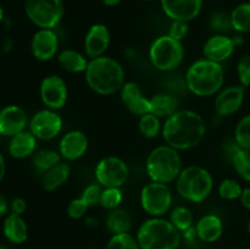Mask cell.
Returning <instances> with one entry per match:
<instances>
[{
  "label": "cell",
  "instance_id": "obj_20",
  "mask_svg": "<svg viewBox=\"0 0 250 249\" xmlns=\"http://www.w3.org/2000/svg\"><path fill=\"white\" fill-rule=\"evenodd\" d=\"M198 238L205 243H214L224 233V222L215 214H208L200 217L195 225Z\"/></svg>",
  "mask_w": 250,
  "mask_h": 249
},
{
  "label": "cell",
  "instance_id": "obj_34",
  "mask_svg": "<svg viewBox=\"0 0 250 249\" xmlns=\"http://www.w3.org/2000/svg\"><path fill=\"white\" fill-rule=\"evenodd\" d=\"M122 200H124V194H122L121 188H103L99 204L102 205L104 209L114 210L120 207Z\"/></svg>",
  "mask_w": 250,
  "mask_h": 249
},
{
  "label": "cell",
  "instance_id": "obj_18",
  "mask_svg": "<svg viewBox=\"0 0 250 249\" xmlns=\"http://www.w3.org/2000/svg\"><path fill=\"white\" fill-rule=\"evenodd\" d=\"M28 117L19 105H9L0 110V134L14 137L26 129Z\"/></svg>",
  "mask_w": 250,
  "mask_h": 249
},
{
  "label": "cell",
  "instance_id": "obj_53",
  "mask_svg": "<svg viewBox=\"0 0 250 249\" xmlns=\"http://www.w3.org/2000/svg\"><path fill=\"white\" fill-rule=\"evenodd\" d=\"M0 249H9V248H6V247H0Z\"/></svg>",
  "mask_w": 250,
  "mask_h": 249
},
{
  "label": "cell",
  "instance_id": "obj_32",
  "mask_svg": "<svg viewBox=\"0 0 250 249\" xmlns=\"http://www.w3.org/2000/svg\"><path fill=\"white\" fill-rule=\"evenodd\" d=\"M219 195L225 200H237L241 199L243 188L238 181L233 178H225L219 185Z\"/></svg>",
  "mask_w": 250,
  "mask_h": 249
},
{
  "label": "cell",
  "instance_id": "obj_12",
  "mask_svg": "<svg viewBox=\"0 0 250 249\" xmlns=\"http://www.w3.org/2000/svg\"><path fill=\"white\" fill-rule=\"evenodd\" d=\"M41 99L46 109L60 110L65 106L68 98V89L65 80L58 75L46 76L39 88Z\"/></svg>",
  "mask_w": 250,
  "mask_h": 249
},
{
  "label": "cell",
  "instance_id": "obj_48",
  "mask_svg": "<svg viewBox=\"0 0 250 249\" xmlns=\"http://www.w3.org/2000/svg\"><path fill=\"white\" fill-rule=\"evenodd\" d=\"M84 221H85V225H88V226H90V227H97L98 225V220L95 219V217H92V216H87L84 219Z\"/></svg>",
  "mask_w": 250,
  "mask_h": 249
},
{
  "label": "cell",
  "instance_id": "obj_16",
  "mask_svg": "<svg viewBox=\"0 0 250 249\" xmlns=\"http://www.w3.org/2000/svg\"><path fill=\"white\" fill-rule=\"evenodd\" d=\"M89 141L84 132L72 129L63 134L59 143V153L66 161H76L82 158L88 150Z\"/></svg>",
  "mask_w": 250,
  "mask_h": 249
},
{
  "label": "cell",
  "instance_id": "obj_2",
  "mask_svg": "<svg viewBox=\"0 0 250 249\" xmlns=\"http://www.w3.org/2000/svg\"><path fill=\"white\" fill-rule=\"evenodd\" d=\"M88 87L100 95H111L125 84V70L121 63L110 56L90 59L84 72Z\"/></svg>",
  "mask_w": 250,
  "mask_h": 249
},
{
  "label": "cell",
  "instance_id": "obj_23",
  "mask_svg": "<svg viewBox=\"0 0 250 249\" xmlns=\"http://www.w3.org/2000/svg\"><path fill=\"white\" fill-rule=\"evenodd\" d=\"M71 173V167L67 163L61 161L58 165L51 167L46 172H44L43 180H42V185L43 188L48 192H54L58 188H60L66 181L68 180Z\"/></svg>",
  "mask_w": 250,
  "mask_h": 249
},
{
  "label": "cell",
  "instance_id": "obj_45",
  "mask_svg": "<svg viewBox=\"0 0 250 249\" xmlns=\"http://www.w3.org/2000/svg\"><path fill=\"white\" fill-rule=\"evenodd\" d=\"M239 200L246 209L250 210V187L243 188V193H242V197Z\"/></svg>",
  "mask_w": 250,
  "mask_h": 249
},
{
  "label": "cell",
  "instance_id": "obj_14",
  "mask_svg": "<svg viewBox=\"0 0 250 249\" xmlns=\"http://www.w3.org/2000/svg\"><path fill=\"white\" fill-rule=\"evenodd\" d=\"M160 5L172 21L190 22L202 12L203 0H160Z\"/></svg>",
  "mask_w": 250,
  "mask_h": 249
},
{
  "label": "cell",
  "instance_id": "obj_30",
  "mask_svg": "<svg viewBox=\"0 0 250 249\" xmlns=\"http://www.w3.org/2000/svg\"><path fill=\"white\" fill-rule=\"evenodd\" d=\"M138 127L142 136L146 137V138L148 139L156 138V137L159 136V133L163 132V126H161L160 117L151 114V112L141 116Z\"/></svg>",
  "mask_w": 250,
  "mask_h": 249
},
{
  "label": "cell",
  "instance_id": "obj_13",
  "mask_svg": "<svg viewBox=\"0 0 250 249\" xmlns=\"http://www.w3.org/2000/svg\"><path fill=\"white\" fill-rule=\"evenodd\" d=\"M246 95V88L241 84L222 88L215 99V111L219 116L229 117L242 107Z\"/></svg>",
  "mask_w": 250,
  "mask_h": 249
},
{
  "label": "cell",
  "instance_id": "obj_31",
  "mask_svg": "<svg viewBox=\"0 0 250 249\" xmlns=\"http://www.w3.org/2000/svg\"><path fill=\"white\" fill-rule=\"evenodd\" d=\"M236 172L247 182H250V149L239 148L232 158Z\"/></svg>",
  "mask_w": 250,
  "mask_h": 249
},
{
  "label": "cell",
  "instance_id": "obj_21",
  "mask_svg": "<svg viewBox=\"0 0 250 249\" xmlns=\"http://www.w3.org/2000/svg\"><path fill=\"white\" fill-rule=\"evenodd\" d=\"M37 138L31 131H22L11 137L9 144L10 155L16 159L28 158L36 151Z\"/></svg>",
  "mask_w": 250,
  "mask_h": 249
},
{
  "label": "cell",
  "instance_id": "obj_6",
  "mask_svg": "<svg viewBox=\"0 0 250 249\" xmlns=\"http://www.w3.org/2000/svg\"><path fill=\"white\" fill-rule=\"evenodd\" d=\"M214 188V178L207 168L198 165L187 166L176 180V190L183 199L202 203L208 199Z\"/></svg>",
  "mask_w": 250,
  "mask_h": 249
},
{
  "label": "cell",
  "instance_id": "obj_11",
  "mask_svg": "<svg viewBox=\"0 0 250 249\" xmlns=\"http://www.w3.org/2000/svg\"><path fill=\"white\" fill-rule=\"evenodd\" d=\"M63 122L60 115L51 109L39 110L29 121V131L41 141H51L62 131Z\"/></svg>",
  "mask_w": 250,
  "mask_h": 249
},
{
  "label": "cell",
  "instance_id": "obj_27",
  "mask_svg": "<svg viewBox=\"0 0 250 249\" xmlns=\"http://www.w3.org/2000/svg\"><path fill=\"white\" fill-rule=\"evenodd\" d=\"M232 28L238 33L250 32V2H242L237 5L229 14Z\"/></svg>",
  "mask_w": 250,
  "mask_h": 249
},
{
  "label": "cell",
  "instance_id": "obj_50",
  "mask_svg": "<svg viewBox=\"0 0 250 249\" xmlns=\"http://www.w3.org/2000/svg\"><path fill=\"white\" fill-rule=\"evenodd\" d=\"M2 20H4V10H2V7L0 6V23L2 22Z\"/></svg>",
  "mask_w": 250,
  "mask_h": 249
},
{
  "label": "cell",
  "instance_id": "obj_17",
  "mask_svg": "<svg viewBox=\"0 0 250 249\" xmlns=\"http://www.w3.org/2000/svg\"><path fill=\"white\" fill-rule=\"evenodd\" d=\"M111 36L104 23H94L89 27L84 37V53L89 59L104 56L109 49Z\"/></svg>",
  "mask_w": 250,
  "mask_h": 249
},
{
  "label": "cell",
  "instance_id": "obj_40",
  "mask_svg": "<svg viewBox=\"0 0 250 249\" xmlns=\"http://www.w3.org/2000/svg\"><path fill=\"white\" fill-rule=\"evenodd\" d=\"M126 106L131 114L137 115V116H143V115L150 112V99L146 98L144 95H141Z\"/></svg>",
  "mask_w": 250,
  "mask_h": 249
},
{
  "label": "cell",
  "instance_id": "obj_5",
  "mask_svg": "<svg viewBox=\"0 0 250 249\" xmlns=\"http://www.w3.org/2000/svg\"><path fill=\"white\" fill-rule=\"evenodd\" d=\"M183 170L180 150L167 145H159L149 153L146 161V171L154 182L168 183L177 180Z\"/></svg>",
  "mask_w": 250,
  "mask_h": 249
},
{
  "label": "cell",
  "instance_id": "obj_1",
  "mask_svg": "<svg viewBox=\"0 0 250 249\" xmlns=\"http://www.w3.org/2000/svg\"><path fill=\"white\" fill-rule=\"evenodd\" d=\"M207 132L204 119L193 110H177L163 124V138L177 150H188L203 141Z\"/></svg>",
  "mask_w": 250,
  "mask_h": 249
},
{
  "label": "cell",
  "instance_id": "obj_8",
  "mask_svg": "<svg viewBox=\"0 0 250 249\" xmlns=\"http://www.w3.org/2000/svg\"><path fill=\"white\" fill-rule=\"evenodd\" d=\"M24 12L39 28L54 29L65 14L63 0H24Z\"/></svg>",
  "mask_w": 250,
  "mask_h": 249
},
{
  "label": "cell",
  "instance_id": "obj_15",
  "mask_svg": "<svg viewBox=\"0 0 250 249\" xmlns=\"http://www.w3.org/2000/svg\"><path fill=\"white\" fill-rule=\"evenodd\" d=\"M59 44V37L54 29L39 28L32 38V54L37 60L49 61L58 54Z\"/></svg>",
  "mask_w": 250,
  "mask_h": 249
},
{
  "label": "cell",
  "instance_id": "obj_9",
  "mask_svg": "<svg viewBox=\"0 0 250 249\" xmlns=\"http://www.w3.org/2000/svg\"><path fill=\"white\" fill-rule=\"evenodd\" d=\"M141 205L151 217H163L172 205V192L168 185L151 181L144 186L141 190Z\"/></svg>",
  "mask_w": 250,
  "mask_h": 249
},
{
  "label": "cell",
  "instance_id": "obj_22",
  "mask_svg": "<svg viewBox=\"0 0 250 249\" xmlns=\"http://www.w3.org/2000/svg\"><path fill=\"white\" fill-rule=\"evenodd\" d=\"M4 234L10 242L15 244H21L26 242L28 237V227L21 215L14 214V212L7 215L4 221Z\"/></svg>",
  "mask_w": 250,
  "mask_h": 249
},
{
  "label": "cell",
  "instance_id": "obj_35",
  "mask_svg": "<svg viewBox=\"0 0 250 249\" xmlns=\"http://www.w3.org/2000/svg\"><path fill=\"white\" fill-rule=\"evenodd\" d=\"M233 138L241 148L250 149V114L239 120L234 129Z\"/></svg>",
  "mask_w": 250,
  "mask_h": 249
},
{
  "label": "cell",
  "instance_id": "obj_52",
  "mask_svg": "<svg viewBox=\"0 0 250 249\" xmlns=\"http://www.w3.org/2000/svg\"><path fill=\"white\" fill-rule=\"evenodd\" d=\"M141 1H146V2H151V1H156V0H141Z\"/></svg>",
  "mask_w": 250,
  "mask_h": 249
},
{
  "label": "cell",
  "instance_id": "obj_36",
  "mask_svg": "<svg viewBox=\"0 0 250 249\" xmlns=\"http://www.w3.org/2000/svg\"><path fill=\"white\" fill-rule=\"evenodd\" d=\"M209 26L210 28L216 31L219 34H225L232 28L231 17L224 12H215L210 16Z\"/></svg>",
  "mask_w": 250,
  "mask_h": 249
},
{
  "label": "cell",
  "instance_id": "obj_19",
  "mask_svg": "<svg viewBox=\"0 0 250 249\" xmlns=\"http://www.w3.org/2000/svg\"><path fill=\"white\" fill-rule=\"evenodd\" d=\"M234 49L236 44L232 37L217 33L205 42L203 54L205 59L221 63L231 58L232 54L234 53Z\"/></svg>",
  "mask_w": 250,
  "mask_h": 249
},
{
  "label": "cell",
  "instance_id": "obj_38",
  "mask_svg": "<svg viewBox=\"0 0 250 249\" xmlns=\"http://www.w3.org/2000/svg\"><path fill=\"white\" fill-rule=\"evenodd\" d=\"M237 75H238L239 84L244 88L250 85V54L242 56L237 65Z\"/></svg>",
  "mask_w": 250,
  "mask_h": 249
},
{
  "label": "cell",
  "instance_id": "obj_44",
  "mask_svg": "<svg viewBox=\"0 0 250 249\" xmlns=\"http://www.w3.org/2000/svg\"><path fill=\"white\" fill-rule=\"evenodd\" d=\"M181 236H182V238H185V241L187 242L188 244H194L195 242H197V239H199L198 238V234H197V231H195L194 226L188 228L187 231L182 232Z\"/></svg>",
  "mask_w": 250,
  "mask_h": 249
},
{
  "label": "cell",
  "instance_id": "obj_46",
  "mask_svg": "<svg viewBox=\"0 0 250 249\" xmlns=\"http://www.w3.org/2000/svg\"><path fill=\"white\" fill-rule=\"evenodd\" d=\"M9 203H7L6 198L0 193V216H4L9 211Z\"/></svg>",
  "mask_w": 250,
  "mask_h": 249
},
{
  "label": "cell",
  "instance_id": "obj_3",
  "mask_svg": "<svg viewBox=\"0 0 250 249\" xmlns=\"http://www.w3.org/2000/svg\"><path fill=\"white\" fill-rule=\"evenodd\" d=\"M185 81L187 89L197 97L217 94L225 82L224 67L209 59H200L188 67Z\"/></svg>",
  "mask_w": 250,
  "mask_h": 249
},
{
  "label": "cell",
  "instance_id": "obj_33",
  "mask_svg": "<svg viewBox=\"0 0 250 249\" xmlns=\"http://www.w3.org/2000/svg\"><path fill=\"white\" fill-rule=\"evenodd\" d=\"M106 249H141L138 241L129 232L112 234L106 244Z\"/></svg>",
  "mask_w": 250,
  "mask_h": 249
},
{
  "label": "cell",
  "instance_id": "obj_47",
  "mask_svg": "<svg viewBox=\"0 0 250 249\" xmlns=\"http://www.w3.org/2000/svg\"><path fill=\"white\" fill-rule=\"evenodd\" d=\"M5 171H6V165H5V159L2 156V154L0 153V181L4 178Z\"/></svg>",
  "mask_w": 250,
  "mask_h": 249
},
{
  "label": "cell",
  "instance_id": "obj_39",
  "mask_svg": "<svg viewBox=\"0 0 250 249\" xmlns=\"http://www.w3.org/2000/svg\"><path fill=\"white\" fill-rule=\"evenodd\" d=\"M88 205L82 198H75V199L71 200L67 205V215L73 220H78V219H82V217L85 216L87 214V210H88Z\"/></svg>",
  "mask_w": 250,
  "mask_h": 249
},
{
  "label": "cell",
  "instance_id": "obj_29",
  "mask_svg": "<svg viewBox=\"0 0 250 249\" xmlns=\"http://www.w3.org/2000/svg\"><path fill=\"white\" fill-rule=\"evenodd\" d=\"M170 221L178 231L182 232L187 231L188 228L193 227V221H194V216L190 209L187 207H176L171 210L170 214Z\"/></svg>",
  "mask_w": 250,
  "mask_h": 249
},
{
  "label": "cell",
  "instance_id": "obj_41",
  "mask_svg": "<svg viewBox=\"0 0 250 249\" xmlns=\"http://www.w3.org/2000/svg\"><path fill=\"white\" fill-rule=\"evenodd\" d=\"M120 92H121V100L125 105H128L134 99L143 95L139 85L134 82H125Z\"/></svg>",
  "mask_w": 250,
  "mask_h": 249
},
{
  "label": "cell",
  "instance_id": "obj_28",
  "mask_svg": "<svg viewBox=\"0 0 250 249\" xmlns=\"http://www.w3.org/2000/svg\"><path fill=\"white\" fill-rule=\"evenodd\" d=\"M61 155L59 151L53 150V149H42V150L36 151L33 156V165L41 172H46L61 163Z\"/></svg>",
  "mask_w": 250,
  "mask_h": 249
},
{
  "label": "cell",
  "instance_id": "obj_24",
  "mask_svg": "<svg viewBox=\"0 0 250 249\" xmlns=\"http://www.w3.org/2000/svg\"><path fill=\"white\" fill-rule=\"evenodd\" d=\"M149 99H150V112L160 119L163 117L167 119L177 111L178 100L176 95L171 93H159Z\"/></svg>",
  "mask_w": 250,
  "mask_h": 249
},
{
  "label": "cell",
  "instance_id": "obj_51",
  "mask_svg": "<svg viewBox=\"0 0 250 249\" xmlns=\"http://www.w3.org/2000/svg\"><path fill=\"white\" fill-rule=\"evenodd\" d=\"M248 232H249V234H250V217H249V220H248Z\"/></svg>",
  "mask_w": 250,
  "mask_h": 249
},
{
  "label": "cell",
  "instance_id": "obj_7",
  "mask_svg": "<svg viewBox=\"0 0 250 249\" xmlns=\"http://www.w3.org/2000/svg\"><path fill=\"white\" fill-rule=\"evenodd\" d=\"M149 59L156 70L170 72L176 70L185 59V46L182 42L168 34L154 39L149 48Z\"/></svg>",
  "mask_w": 250,
  "mask_h": 249
},
{
  "label": "cell",
  "instance_id": "obj_49",
  "mask_svg": "<svg viewBox=\"0 0 250 249\" xmlns=\"http://www.w3.org/2000/svg\"><path fill=\"white\" fill-rule=\"evenodd\" d=\"M121 1L122 0H103V4H104L105 6L114 7L116 6V5H119Z\"/></svg>",
  "mask_w": 250,
  "mask_h": 249
},
{
  "label": "cell",
  "instance_id": "obj_10",
  "mask_svg": "<svg viewBox=\"0 0 250 249\" xmlns=\"http://www.w3.org/2000/svg\"><path fill=\"white\" fill-rule=\"evenodd\" d=\"M128 166L119 156H105L95 166V178L103 188H121L128 178Z\"/></svg>",
  "mask_w": 250,
  "mask_h": 249
},
{
  "label": "cell",
  "instance_id": "obj_4",
  "mask_svg": "<svg viewBox=\"0 0 250 249\" xmlns=\"http://www.w3.org/2000/svg\"><path fill=\"white\" fill-rule=\"evenodd\" d=\"M136 238L141 249H177L181 232L164 217H150L138 227Z\"/></svg>",
  "mask_w": 250,
  "mask_h": 249
},
{
  "label": "cell",
  "instance_id": "obj_26",
  "mask_svg": "<svg viewBox=\"0 0 250 249\" xmlns=\"http://www.w3.org/2000/svg\"><path fill=\"white\" fill-rule=\"evenodd\" d=\"M106 228L111 234L126 233L132 228V219L128 212L124 209L116 208L114 210H110L106 216Z\"/></svg>",
  "mask_w": 250,
  "mask_h": 249
},
{
  "label": "cell",
  "instance_id": "obj_25",
  "mask_svg": "<svg viewBox=\"0 0 250 249\" xmlns=\"http://www.w3.org/2000/svg\"><path fill=\"white\" fill-rule=\"evenodd\" d=\"M58 61L63 70L71 73H84L89 62L85 55L73 49H65L59 53Z\"/></svg>",
  "mask_w": 250,
  "mask_h": 249
},
{
  "label": "cell",
  "instance_id": "obj_37",
  "mask_svg": "<svg viewBox=\"0 0 250 249\" xmlns=\"http://www.w3.org/2000/svg\"><path fill=\"white\" fill-rule=\"evenodd\" d=\"M103 187L99 185V183H92V185L87 186V187L83 189L82 198L85 203H87L88 207H94V205L99 204L100 197H102Z\"/></svg>",
  "mask_w": 250,
  "mask_h": 249
},
{
  "label": "cell",
  "instance_id": "obj_43",
  "mask_svg": "<svg viewBox=\"0 0 250 249\" xmlns=\"http://www.w3.org/2000/svg\"><path fill=\"white\" fill-rule=\"evenodd\" d=\"M10 209L14 214L22 215L27 209V203L23 198H15L10 204Z\"/></svg>",
  "mask_w": 250,
  "mask_h": 249
},
{
  "label": "cell",
  "instance_id": "obj_42",
  "mask_svg": "<svg viewBox=\"0 0 250 249\" xmlns=\"http://www.w3.org/2000/svg\"><path fill=\"white\" fill-rule=\"evenodd\" d=\"M188 23H189V22L172 21L170 29H168V36L177 39V41L182 42L183 39L188 36V32H189V24Z\"/></svg>",
  "mask_w": 250,
  "mask_h": 249
}]
</instances>
